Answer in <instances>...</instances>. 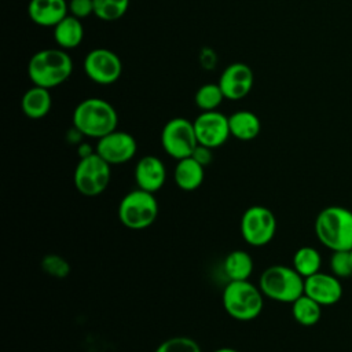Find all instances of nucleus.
Instances as JSON below:
<instances>
[{
    "label": "nucleus",
    "instance_id": "nucleus-23",
    "mask_svg": "<svg viewBox=\"0 0 352 352\" xmlns=\"http://www.w3.org/2000/svg\"><path fill=\"white\" fill-rule=\"evenodd\" d=\"M320 253L311 246H302L293 256V268L305 279L320 271Z\"/></svg>",
    "mask_w": 352,
    "mask_h": 352
},
{
    "label": "nucleus",
    "instance_id": "nucleus-32",
    "mask_svg": "<svg viewBox=\"0 0 352 352\" xmlns=\"http://www.w3.org/2000/svg\"><path fill=\"white\" fill-rule=\"evenodd\" d=\"M349 257H351V263H352V249H349Z\"/></svg>",
    "mask_w": 352,
    "mask_h": 352
},
{
    "label": "nucleus",
    "instance_id": "nucleus-26",
    "mask_svg": "<svg viewBox=\"0 0 352 352\" xmlns=\"http://www.w3.org/2000/svg\"><path fill=\"white\" fill-rule=\"evenodd\" d=\"M154 352H202L198 342L186 336H176L161 342Z\"/></svg>",
    "mask_w": 352,
    "mask_h": 352
},
{
    "label": "nucleus",
    "instance_id": "nucleus-13",
    "mask_svg": "<svg viewBox=\"0 0 352 352\" xmlns=\"http://www.w3.org/2000/svg\"><path fill=\"white\" fill-rule=\"evenodd\" d=\"M217 84L220 85L226 99L239 100L252 91L254 84V74L249 65L234 62L223 70Z\"/></svg>",
    "mask_w": 352,
    "mask_h": 352
},
{
    "label": "nucleus",
    "instance_id": "nucleus-27",
    "mask_svg": "<svg viewBox=\"0 0 352 352\" xmlns=\"http://www.w3.org/2000/svg\"><path fill=\"white\" fill-rule=\"evenodd\" d=\"M330 268L333 275L337 278H348L352 275V263L349 257V250L333 252L330 258Z\"/></svg>",
    "mask_w": 352,
    "mask_h": 352
},
{
    "label": "nucleus",
    "instance_id": "nucleus-5",
    "mask_svg": "<svg viewBox=\"0 0 352 352\" xmlns=\"http://www.w3.org/2000/svg\"><path fill=\"white\" fill-rule=\"evenodd\" d=\"M263 294L279 302H293L304 294V278L287 265H271L258 279Z\"/></svg>",
    "mask_w": 352,
    "mask_h": 352
},
{
    "label": "nucleus",
    "instance_id": "nucleus-29",
    "mask_svg": "<svg viewBox=\"0 0 352 352\" xmlns=\"http://www.w3.org/2000/svg\"><path fill=\"white\" fill-rule=\"evenodd\" d=\"M69 14L78 19L94 15V0H69Z\"/></svg>",
    "mask_w": 352,
    "mask_h": 352
},
{
    "label": "nucleus",
    "instance_id": "nucleus-12",
    "mask_svg": "<svg viewBox=\"0 0 352 352\" xmlns=\"http://www.w3.org/2000/svg\"><path fill=\"white\" fill-rule=\"evenodd\" d=\"M138 150L135 138L125 131H113L98 139L95 153L107 164L120 165L131 161Z\"/></svg>",
    "mask_w": 352,
    "mask_h": 352
},
{
    "label": "nucleus",
    "instance_id": "nucleus-6",
    "mask_svg": "<svg viewBox=\"0 0 352 352\" xmlns=\"http://www.w3.org/2000/svg\"><path fill=\"white\" fill-rule=\"evenodd\" d=\"M158 216V202L153 192L136 188L122 197L118 205V219L129 230H144Z\"/></svg>",
    "mask_w": 352,
    "mask_h": 352
},
{
    "label": "nucleus",
    "instance_id": "nucleus-4",
    "mask_svg": "<svg viewBox=\"0 0 352 352\" xmlns=\"http://www.w3.org/2000/svg\"><path fill=\"white\" fill-rule=\"evenodd\" d=\"M263 292L249 280H230L223 290V307L236 320L257 318L264 307Z\"/></svg>",
    "mask_w": 352,
    "mask_h": 352
},
{
    "label": "nucleus",
    "instance_id": "nucleus-8",
    "mask_svg": "<svg viewBox=\"0 0 352 352\" xmlns=\"http://www.w3.org/2000/svg\"><path fill=\"white\" fill-rule=\"evenodd\" d=\"M161 146L169 157L177 161L191 157L198 146L192 121L184 117L170 118L161 131Z\"/></svg>",
    "mask_w": 352,
    "mask_h": 352
},
{
    "label": "nucleus",
    "instance_id": "nucleus-31",
    "mask_svg": "<svg viewBox=\"0 0 352 352\" xmlns=\"http://www.w3.org/2000/svg\"><path fill=\"white\" fill-rule=\"evenodd\" d=\"M213 352H238V351L234 349V348H230V346H223V348H219V349H216Z\"/></svg>",
    "mask_w": 352,
    "mask_h": 352
},
{
    "label": "nucleus",
    "instance_id": "nucleus-7",
    "mask_svg": "<svg viewBox=\"0 0 352 352\" xmlns=\"http://www.w3.org/2000/svg\"><path fill=\"white\" fill-rule=\"evenodd\" d=\"M110 166L111 165L96 153L81 157L73 173L74 187L81 195L98 197L107 188L110 183Z\"/></svg>",
    "mask_w": 352,
    "mask_h": 352
},
{
    "label": "nucleus",
    "instance_id": "nucleus-20",
    "mask_svg": "<svg viewBox=\"0 0 352 352\" xmlns=\"http://www.w3.org/2000/svg\"><path fill=\"white\" fill-rule=\"evenodd\" d=\"M230 133L238 140H253L261 129L258 117L249 110H238L228 117Z\"/></svg>",
    "mask_w": 352,
    "mask_h": 352
},
{
    "label": "nucleus",
    "instance_id": "nucleus-1",
    "mask_svg": "<svg viewBox=\"0 0 352 352\" xmlns=\"http://www.w3.org/2000/svg\"><path fill=\"white\" fill-rule=\"evenodd\" d=\"M73 60L66 50L45 48L34 52L28 63V76L33 85L47 89L55 88L69 80Z\"/></svg>",
    "mask_w": 352,
    "mask_h": 352
},
{
    "label": "nucleus",
    "instance_id": "nucleus-19",
    "mask_svg": "<svg viewBox=\"0 0 352 352\" xmlns=\"http://www.w3.org/2000/svg\"><path fill=\"white\" fill-rule=\"evenodd\" d=\"M84 38V26L81 19L66 15L55 28H54V40L58 47L62 50H73L81 44Z\"/></svg>",
    "mask_w": 352,
    "mask_h": 352
},
{
    "label": "nucleus",
    "instance_id": "nucleus-22",
    "mask_svg": "<svg viewBox=\"0 0 352 352\" xmlns=\"http://www.w3.org/2000/svg\"><path fill=\"white\" fill-rule=\"evenodd\" d=\"M292 315L297 323L309 327L319 322L322 316V305L304 293L292 302Z\"/></svg>",
    "mask_w": 352,
    "mask_h": 352
},
{
    "label": "nucleus",
    "instance_id": "nucleus-3",
    "mask_svg": "<svg viewBox=\"0 0 352 352\" xmlns=\"http://www.w3.org/2000/svg\"><path fill=\"white\" fill-rule=\"evenodd\" d=\"M315 234L333 252L352 249V212L344 206H327L315 219Z\"/></svg>",
    "mask_w": 352,
    "mask_h": 352
},
{
    "label": "nucleus",
    "instance_id": "nucleus-16",
    "mask_svg": "<svg viewBox=\"0 0 352 352\" xmlns=\"http://www.w3.org/2000/svg\"><path fill=\"white\" fill-rule=\"evenodd\" d=\"M28 15L38 26L55 28L69 15V3L66 0H30Z\"/></svg>",
    "mask_w": 352,
    "mask_h": 352
},
{
    "label": "nucleus",
    "instance_id": "nucleus-15",
    "mask_svg": "<svg viewBox=\"0 0 352 352\" xmlns=\"http://www.w3.org/2000/svg\"><path fill=\"white\" fill-rule=\"evenodd\" d=\"M166 180V168L155 155L142 157L135 166V182L138 188L148 192L158 191Z\"/></svg>",
    "mask_w": 352,
    "mask_h": 352
},
{
    "label": "nucleus",
    "instance_id": "nucleus-2",
    "mask_svg": "<svg viewBox=\"0 0 352 352\" xmlns=\"http://www.w3.org/2000/svg\"><path fill=\"white\" fill-rule=\"evenodd\" d=\"M72 122L78 133L100 139L117 129L118 116L113 104L107 100L87 98L74 107Z\"/></svg>",
    "mask_w": 352,
    "mask_h": 352
},
{
    "label": "nucleus",
    "instance_id": "nucleus-24",
    "mask_svg": "<svg viewBox=\"0 0 352 352\" xmlns=\"http://www.w3.org/2000/svg\"><path fill=\"white\" fill-rule=\"evenodd\" d=\"M224 94L220 88L219 84L208 82L201 85L194 96L195 104L202 110V111H210L216 110L224 100Z\"/></svg>",
    "mask_w": 352,
    "mask_h": 352
},
{
    "label": "nucleus",
    "instance_id": "nucleus-25",
    "mask_svg": "<svg viewBox=\"0 0 352 352\" xmlns=\"http://www.w3.org/2000/svg\"><path fill=\"white\" fill-rule=\"evenodd\" d=\"M128 8L129 0H94V15L106 22L120 19Z\"/></svg>",
    "mask_w": 352,
    "mask_h": 352
},
{
    "label": "nucleus",
    "instance_id": "nucleus-30",
    "mask_svg": "<svg viewBox=\"0 0 352 352\" xmlns=\"http://www.w3.org/2000/svg\"><path fill=\"white\" fill-rule=\"evenodd\" d=\"M191 157L198 161L201 165L206 166L212 162V158H213V154H212V148L206 147V146H202V144H198L195 147V150L192 151Z\"/></svg>",
    "mask_w": 352,
    "mask_h": 352
},
{
    "label": "nucleus",
    "instance_id": "nucleus-10",
    "mask_svg": "<svg viewBox=\"0 0 352 352\" xmlns=\"http://www.w3.org/2000/svg\"><path fill=\"white\" fill-rule=\"evenodd\" d=\"M82 69L91 81L100 85H110L121 77L122 62L111 50L94 48L85 55Z\"/></svg>",
    "mask_w": 352,
    "mask_h": 352
},
{
    "label": "nucleus",
    "instance_id": "nucleus-17",
    "mask_svg": "<svg viewBox=\"0 0 352 352\" xmlns=\"http://www.w3.org/2000/svg\"><path fill=\"white\" fill-rule=\"evenodd\" d=\"M52 106L50 89L33 85L29 88L21 99V109L28 118L40 120L45 117Z\"/></svg>",
    "mask_w": 352,
    "mask_h": 352
},
{
    "label": "nucleus",
    "instance_id": "nucleus-21",
    "mask_svg": "<svg viewBox=\"0 0 352 352\" xmlns=\"http://www.w3.org/2000/svg\"><path fill=\"white\" fill-rule=\"evenodd\" d=\"M223 270L230 280H248L253 271V260L245 250H232L226 256Z\"/></svg>",
    "mask_w": 352,
    "mask_h": 352
},
{
    "label": "nucleus",
    "instance_id": "nucleus-18",
    "mask_svg": "<svg viewBox=\"0 0 352 352\" xmlns=\"http://www.w3.org/2000/svg\"><path fill=\"white\" fill-rule=\"evenodd\" d=\"M204 168L205 166L195 161L192 157L179 160L173 170L175 183L180 190L184 191H192L198 188L205 177Z\"/></svg>",
    "mask_w": 352,
    "mask_h": 352
},
{
    "label": "nucleus",
    "instance_id": "nucleus-11",
    "mask_svg": "<svg viewBox=\"0 0 352 352\" xmlns=\"http://www.w3.org/2000/svg\"><path fill=\"white\" fill-rule=\"evenodd\" d=\"M192 124L198 144L206 146L212 150L223 146L231 136L228 117L217 110L202 111Z\"/></svg>",
    "mask_w": 352,
    "mask_h": 352
},
{
    "label": "nucleus",
    "instance_id": "nucleus-28",
    "mask_svg": "<svg viewBox=\"0 0 352 352\" xmlns=\"http://www.w3.org/2000/svg\"><path fill=\"white\" fill-rule=\"evenodd\" d=\"M43 268L55 276H63L69 272L67 263L59 256H47L43 260Z\"/></svg>",
    "mask_w": 352,
    "mask_h": 352
},
{
    "label": "nucleus",
    "instance_id": "nucleus-9",
    "mask_svg": "<svg viewBox=\"0 0 352 352\" xmlns=\"http://www.w3.org/2000/svg\"><path fill=\"white\" fill-rule=\"evenodd\" d=\"M241 232L249 245L264 246L276 232V217L268 208L253 205L242 214Z\"/></svg>",
    "mask_w": 352,
    "mask_h": 352
},
{
    "label": "nucleus",
    "instance_id": "nucleus-14",
    "mask_svg": "<svg viewBox=\"0 0 352 352\" xmlns=\"http://www.w3.org/2000/svg\"><path fill=\"white\" fill-rule=\"evenodd\" d=\"M304 293L322 307H329L342 297V285L336 275L319 271L304 279Z\"/></svg>",
    "mask_w": 352,
    "mask_h": 352
}]
</instances>
